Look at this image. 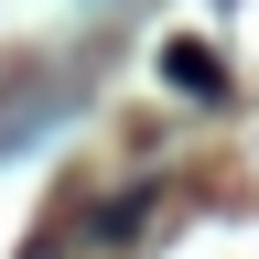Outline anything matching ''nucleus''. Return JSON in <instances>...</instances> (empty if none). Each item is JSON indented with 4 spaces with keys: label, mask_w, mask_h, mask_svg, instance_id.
Here are the masks:
<instances>
[{
    "label": "nucleus",
    "mask_w": 259,
    "mask_h": 259,
    "mask_svg": "<svg viewBox=\"0 0 259 259\" xmlns=\"http://www.w3.org/2000/svg\"><path fill=\"white\" fill-rule=\"evenodd\" d=\"M162 76H173L184 97H227V65H216L205 44H162Z\"/></svg>",
    "instance_id": "1"
},
{
    "label": "nucleus",
    "mask_w": 259,
    "mask_h": 259,
    "mask_svg": "<svg viewBox=\"0 0 259 259\" xmlns=\"http://www.w3.org/2000/svg\"><path fill=\"white\" fill-rule=\"evenodd\" d=\"M32 259H54V248H32Z\"/></svg>",
    "instance_id": "2"
}]
</instances>
